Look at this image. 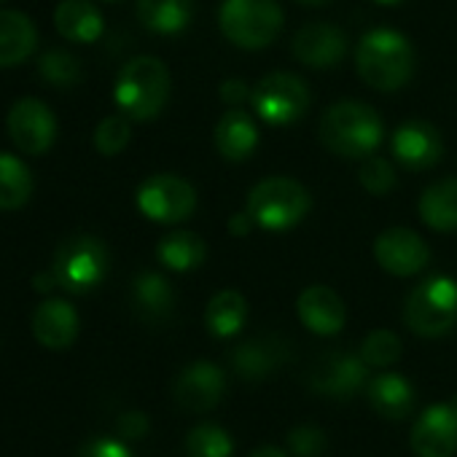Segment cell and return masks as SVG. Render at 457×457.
Returning a JSON list of instances; mask_svg holds the SVG:
<instances>
[{"label":"cell","instance_id":"83f0119b","mask_svg":"<svg viewBox=\"0 0 457 457\" xmlns=\"http://www.w3.org/2000/svg\"><path fill=\"white\" fill-rule=\"evenodd\" d=\"M207 245L194 232H170L156 245V259L172 272H191L204 264Z\"/></svg>","mask_w":457,"mask_h":457},{"label":"cell","instance_id":"e0dca14e","mask_svg":"<svg viewBox=\"0 0 457 457\" xmlns=\"http://www.w3.org/2000/svg\"><path fill=\"white\" fill-rule=\"evenodd\" d=\"M291 358V345L278 334L253 337L235 347L232 366L245 382H262Z\"/></svg>","mask_w":457,"mask_h":457},{"label":"cell","instance_id":"7a4b0ae2","mask_svg":"<svg viewBox=\"0 0 457 457\" xmlns=\"http://www.w3.org/2000/svg\"><path fill=\"white\" fill-rule=\"evenodd\" d=\"M355 68L371 89L398 92L414 73V49L401 33L377 28L358 41Z\"/></svg>","mask_w":457,"mask_h":457},{"label":"cell","instance_id":"9a60e30c","mask_svg":"<svg viewBox=\"0 0 457 457\" xmlns=\"http://www.w3.org/2000/svg\"><path fill=\"white\" fill-rule=\"evenodd\" d=\"M223 393H226V377L210 361L188 363L172 385L175 403L186 411H210L223 401Z\"/></svg>","mask_w":457,"mask_h":457},{"label":"cell","instance_id":"7c38bea8","mask_svg":"<svg viewBox=\"0 0 457 457\" xmlns=\"http://www.w3.org/2000/svg\"><path fill=\"white\" fill-rule=\"evenodd\" d=\"M374 259L387 275L411 278L428 267L430 248L417 232H411V228L395 226V228H385L374 240Z\"/></svg>","mask_w":457,"mask_h":457},{"label":"cell","instance_id":"f1b7e54d","mask_svg":"<svg viewBox=\"0 0 457 457\" xmlns=\"http://www.w3.org/2000/svg\"><path fill=\"white\" fill-rule=\"evenodd\" d=\"M33 196V172L14 156L0 151V210H20Z\"/></svg>","mask_w":457,"mask_h":457},{"label":"cell","instance_id":"1f68e13d","mask_svg":"<svg viewBox=\"0 0 457 457\" xmlns=\"http://www.w3.org/2000/svg\"><path fill=\"white\" fill-rule=\"evenodd\" d=\"M358 353L369 366L385 369V366H393L401 358V339L387 328H377V331L366 334Z\"/></svg>","mask_w":457,"mask_h":457},{"label":"cell","instance_id":"5bb4252c","mask_svg":"<svg viewBox=\"0 0 457 457\" xmlns=\"http://www.w3.org/2000/svg\"><path fill=\"white\" fill-rule=\"evenodd\" d=\"M291 52L296 62L312 71H331L347 54V36L342 28L331 22H310L302 30H296Z\"/></svg>","mask_w":457,"mask_h":457},{"label":"cell","instance_id":"d6986e66","mask_svg":"<svg viewBox=\"0 0 457 457\" xmlns=\"http://www.w3.org/2000/svg\"><path fill=\"white\" fill-rule=\"evenodd\" d=\"M81 328L79 312L65 299H46L33 312V337L49 350H65L76 342Z\"/></svg>","mask_w":457,"mask_h":457},{"label":"cell","instance_id":"603a6c76","mask_svg":"<svg viewBox=\"0 0 457 457\" xmlns=\"http://www.w3.org/2000/svg\"><path fill=\"white\" fill-rule=\"evenodd\" d=\"M57 33L71 44H95L103 36L105 20L89 0H62L54 12Z\"/></svg>","mask_w":457,"mask_h":457},{"label":"cell","instance_id":"4dcf8cb0","mask_svg":"<svg viewBox=\"0 0 457 457\" xmlns=\"http://www.w3.org/2000/svg\"><path fill=\"white\" fill-rule=\"evenodd\" d=\"M38 71H41V76L49 81V84H54V87H60V89H71V87H76L79 81H81V62L71 54V52H65V49H52V52H46L44 57H41V62H38Z\"/></svg>","mask_w":457,"mask_h":457},{"label":"cell","instance_id":"5b68a950","mask_svg":"<svg viewBox=\"0 0 457 457\" xmlns=\"http://www.w3.org/2000/svg\"><path fill=\"white\" fill-rule=\"evenodd\" d=\"M403 323L422 339H436L457 326V280L433 275L417 283L403 302Z\"/></svg>","mask_w":457,"mask_h":457},{"label":"cell","instance_id":"8992f818","mask_svg":"<svg viewBox=\"0 0 457 457\" xmlns=\"http://www.w3.org/2000/svg\"><path fill=\"white\" fill-rule=\"evenodd\" d=\"M310 191L286 175H272L259 180L251 194L245 210L256 220V226L267 228V232H286L302 223L310 212Z\"/></svg>","mask_w":457,"mask_h":457},{"label":"cell","instance_id":"3957f363","mask_svg":"<svg viewBox=\"0 0 457 457\" xmlns=\"http://www.w3.org/2000/svg\"><path fill=\"white\" fill-rule=\"evenodd\" d=\"M170 89H172V79L162 60L135 57L119 71L113 97L116 105L124 111V116L135 121H151L164 111L170 100Z\"/></svg>","mask_w":457,"mask_h":457},{"label":"cell","instance_id":"d6a6232c","mask_svg":"<svg viewBox=\"0 0 457 457\" xmlns=\"http://www.w3.org/2000/svg\"><path fill=\"white\" fill-rule=\"evenodd\" d=\"M132 140V127H129V116L113 113L105 116L97 129H95V148L103 156H119Z\"/></svg>","mask_w":457,"mask_h":457},{"label":"cell","instance_id":"4316f807","mask_svg":"<svg viewBox=\"0 0 457 457\" xmlns=\"http://www.w3.org/2000/svg\"><path fill=\"white\" fill-rule=\"evenodd\" d=\"M248 318V302L240 291H218L204 310V323L207 331L215 339H232L243 331Z\"/></svg>","mask_w":457,"mask_h":457},{"label":"cell","instance_id":"30bf717a","mask_svg":"<svg viewBox=\"0 0 457 457\" xmlns=\"http://www.w3.org/2000/svg\"><path fill=\"white\" fill-rule=\"evenodd\" d=\"M6 127H9V137L22 154L41 156L57 140V116L38 97L17 100L9 111Z\"/></svg>","mask_w":457,"mask_h":457},{"label":"cell","instance_id":"ab89813d","mask_svg":"<svg viewBox=\"0 0 457 457\" xmlns=\"http://www.w3.org/2000/svg\"><path fill=\"white\" fill-rule=\"evenodd\" d=\"M33 288H36L38 294H49V291L60 288V283H57L54 272H52V270H46V272H38V275L33 278Z\"/></svg>","mask_w":457,"mask_h":457},{"label":"cell","instance_id":"d590c367","mask_svg":"<svg viewBox=\"0 0 457 457\" xmlns=\"http://www.w3.org/2000/svg\"><path fill=\"white\" fill-rule=\"evenodd\" d=\"M76 457H132V452L116 438H89Z\"/></svg>","mask_w":457,"mask_h":457},{"label":"cell","instance_id":"4fadbf2b","mask_svg":"<svg viewBox=\"0 0 457 457\" xmlns=\"http://www.w3.org/2000/svg\"><path fill=\"white\" fill-rule=\"evenodd\" d=\"M409 444L417 457H454L457 452V398L428 406L411 428Z\"/></svg>","mask_w":457,"mask_h":457},{"label":"cell","instance_id":"cb8c5ba5","mask_svg":"<svg viewBox=\"0 0 457 457\" xmlns=\"http://www.w3.org/2000/svg\"><path fill=\"white\" fill-rule=\"evenodd\" d=\"M366 395L371 409L385 420H403L414 406V387L409 385L406 377L393 371L369 379Z\"/></svg>","mask_w":457,"mask_h":457},{"label":"cell","instance_id":"277c9868","mask_svg":"<svg viewBox=\"0 0 457 457\" xmlns=\"http://www.w3.org/2000/svg\"><path fill=\"white\" fill-rule=\"evenodd\" d=\"M286 14L278 0H223L218 25L226 41L245 52L267 49L283 33Z\"/></svg>","mask_w":457,"mask_h":457},{"label":"cell","instance_id":"484cf974","mask_svg":"<svg viewBox=\"0 0 457 457\" xmlns=\"http://www.w3.org/2000/svg\"><path fill=\"white\" fill-rule=\"evenodd\" d=\"M137 20L159 36L183 33L194 20V0H137Z\"/></svg>","mask_w":457,"mask_h":457},{"label":"cell","instance_id":"836d02e7","mask_svg":"<svg viewBox=\"0 0 457 457\" xmlns=\"http://www.w3.org/2000/svg\"><path fill=\"white\" fill-rule=\"evenodd\" d=\"M358 180H361V186L369 191V194H374V196H385L387 191H393L395 188V170H393V164L385 159V156H366L363 162H361V170H358Z\"/></svg>","mask_w":457,"mask_h":457},{"label":"cell","instance_id":"44dd1931","mask_svg":"<svg viewBox=\"0 0 457 457\" xmlns=\"http://www.w3.org/2000/svg\"><path fill=\"white\" fill-rule=\"evenodd\" d=\"M215 148L228 162H245L259 148V127L243 108L226 111L215 124Z\"/></svg>","mask_w":457,"mask_h":457},{"label":"cell","instance_id":"8d00e7d4","mask_svg":"<svg viewBox=\"0 0 457 457\" xmlns=\"http://www.w3.org/2000/svg\"><path fill=\"white\" fill-rule=\"evenodd\" d=\"M218 95H220V100L226 103V105H232V108H240L245 100H251V95H253V89L243 81V79H226L223 84H220V89H218Z\"/></svg>","mask_w":457,"mask_h":457},{"label":"cell","instance_id":"b9f144b4","mask_svg":"<svg viewBox=\"0 0 457 457\" xmlns=\"http://www.w3.org/2000/svg\"><path fill=\"white\" fill-rule=\"evenodd\" d=\"M296 4H302V6H323V4H328V0H296Z\"/></svg>","mask_w":457,"mask_h":457},{"label":"cell","instance_id":"74e56055","mask_svg":"<svg viewBox=\"0 0 457 457\" xmlns=\"http://www.w3.org/2000/svg\"><path fill=\"white\" fill-rule=\"evenodd\" d=\"M116 425H119L121 438H127V441H137L148 433V417L143 411H127L119 417Z\"/></svg>","mask_w":457,"mask_h":457},{"label":"cell","instance_id":"d4e9b609","mask_svg":"<svg viewBox=\"0 0 457 457\" xmlns=\"http://www.w3.org/2000/svg\"><path fill=\"white\" fill-rule=\"evenodd\" d=\"M420 218L433 232H454L457 228V178H441L422 191Z\"/></svg>","mask_w":457,"mask_h":457},{"label":"cell","instance_id":"52a82bcc","mask_svg":"<svg viewBox=\"0 0 457 457\" xmlns=\"http://www.w3.org/2000/svg\"><path fill=\"white\" fill-rule=\"evenodd\" d=\"M111 267V253L105 243L95 235H73L68 237L52 262V272L60 288L71 294H89L95 291Z\"/></svg>","mask_w":457,"mask_h":457},{"label":"cell","instance_id":"ba28073f","mask_svg":"<svg viewBox=\"0 0 457 457\" xmlns=\"http://www.w3.org/2000/svg\"><path fill=\"white\" fill-rule=\"evenodd\" d=\"M253 111L262 121L272 127H286L299 121L310 108V89L307 84L286 71L264 76L251 95Z\"/></svg>","mask_w":457,"mask_h":457},{"label":"cell","instance_id":"60d3db41","mask_svg":"<svg viewBox=\"0 0 457 457\" xmlns=\"http://www.w3.org/2000/svg\"><path fill=\"white\" fill-rule=\"evenodd\" d=\"M251 457H288L280 446H275V444H264V446H259Z\"/></svg>","mask_w":457,"mask_h":457},{"label":"cell","instance_id":"9c48e42d","mask_svg":"<svg viewBox=\"0 0 457 457\" xmlns=\"http://www.w3.org/2000/svg\"><path fill=\"white\" fill-rule=\"evenodd\" d=\"M137 207L145 218L156 223H180L196 210V191L186 178L159 172L140 183Z\"/></svg>","mask_w":457,"mask_h":457},{"label":"cell","instance_id":"8fae6325","mask_svg":"<svg viewBox=\"0 0 457 457\" xmlns=\"http://www.w3.org/2000/svg\"><path fill=\"white\" fill-rule=\"evenodd\" d=\"M366 369L369 363L361 358V353L355 355V353L331 350L310 366L307 382L315 393L345 401L353 398L366 385Z\"/></svg>","mask_w":457,"mask_h":457},{"label":"cell","instance_id":"f546056e","mask_svg":"<svg viewBox=\"0 0 457 457\" xmlns=\"http://www.w3.org/2000/svg\"><path fill=\"white\" fill-rule=\"evenodd\" d=\"M186 454L188 457H232V436L212 422L196 425L186 436Z\"/></svg>","mask_w":457,"mask_h":457},{"label":"cell","instance_id":"2e32d148","mask_svg":"<svg viewBox=\"0 0 457 457\" xmlns=\"http://www.w3.org/2000/svg\"><path fill=\"white\" fill-rule=\"evenodd\" d=\"M390 151L398 164H403L406 170L422 172V170H430L433 164H438V159L444 154V140L433 124L414 119V121H403L393 132Z\"/></svg>","mask_w":457,"mask_h":457},{"label":"cell","instance_id":"6da1fadb","mask_svg":"<svg viewBox=\"0 0 457 457\" xmlns=\"http://www.w3.org/2000/svg\"><path fill=\"white\" fill-rule=\"evenodd\" d=\"M379 113L361 100H339L320 119V143L342 159H366L382 143Z\"/></svg>","mask_w":457,"mask_h":457},{"label":"cell","instance_id":"7402d4cb","mask_svg":"<svg viewBox=\"0 0 457 457\" xmlns=\"http://www.w3.org/2000/svg\"><path fill=\"white\" fill-rule=\"evenodd\" d=\"M38 46V30L22 12H0V68H14L33 57Z\"/></svg>","mask_w":457,"mask_h":457},{"label":"cell","instance_id":"ac0fdd59","mask_svg":"<svg viewBox=\"0 0 457 457\" xmlns=\"http://www.w3.org/2000/svg\"><path fill=\"white\" fill-rule=\"evenodd\" d=\"M296 315L318 337H334L347 323V307L342 296L328 286H310L296 299Z\"/></svg>","mask_w":457,"mask_h":457},{"label":"cell","instance_id":"7bdbcfd3","mask_svg":"<svg viewBox=\"0 0 457 457\" xmlns=\"http://www.w3.org/2000/svg\"><path fill=\"white\" fill-rule=\"evenodd\" d=\"M374 4H379V6H398V4H403V0H374Z\"/></svg>","mask_w":457,"mask_h":457},{"label":"cell","instance_id":"e575fe53","mask_svg":"<svg viewBox=\"0 0 457 457\" xmlns=\"http://www.w3.org/2000/svg\"><path fill=\"white\" fill-rule=\"evenodd\" d=\"M288 446L296 457H320L328 446V438L315 425H299L288 433Z\"/></svg>","mask_w":457,"mask_h":457},{"label":"cell","instance_id":"ffe728a7","mask_svg":"<svg viewBox=\"0 0 457 457\" xmlns=\"http://www.w3.org/2000/svg\"><path fill=\"white\" fill-rule=\"evenodd\" d=\"M129 299H132L137 318L151 326L167 323L175 312V291L170 280L159 272H140L132 280Z\"/></svg>","mask_w":457,"mask_h":457},{"label":"cell","instance_id":"f35d334b","mask_svg":"<svg viewBox=\"0 0 457 457\" xmlns=\"http://www.w3.org/2000/svg\"><path fill=\"white\" fill-rule=\"evenodd\" d=\"M253 226H256V220L251 218L248 210L245 212H235L232 218H228V232H232L235 237H248L253 232Z\"/></svg>","mask_w":457,"mask_h":457}]
</instances>
